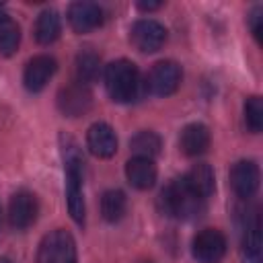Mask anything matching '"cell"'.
I'll return each mask as SVG.
<instances>
[{"instance_id": "18", "label": "cell", "mask_w": 263, "mask_h": 263, "mask_svg": "<svg viewBox=\"0 0 263 263\" xmlns=\"http://www.w3.org/2000/svg\"><path fill=\"white\" fill-rule=\"evenodd\" d=\"M62 33V18L53 8H45L35 21V39L41 45H51Z\"/></svg>"}, {"instance_id": "11", "label": "cell", "mask_w": 263, "mask_h": 263, "mask_svg": "<svg viewBox=\"0 0 263 263\" xmlns=\"http://www.w3.org/2000/svg\"><path fill=\"white\" fill-rule=\"evenodd\" d=\"M90 105H92V95H90L88 86L78 82V80L68 84V86H64L58 92V107L68 117L84 115L90 109Z\"/></svg>"}, {"instance_id": "2", "label": "cell", "mask_w": 263, "mask_h": 263, "mask_svg": "<svg viewBox=\"0 0 263 263\" xmlns=\"http://www.w3.org/2000/svg\"><path fill=\"white\" fill-rule=\"evenodd\" d=\"M203 201L205 199L197 197L185 185L183 177L171 181L160 191V197H158V203H160L162 214H166L171 218H183V220H189V218L199 216V212L203 210Z\"/></svg>"}, {"instance_id": "23", "label": "cell", "mask_w": 263, "mask_h": 263, "mask_svg": "<svg viewBox=\"0 0 263 263\" xmlns=\"http://www.w3.org/2000/svg\"><path fill=\"white\" fill-rule=\"evenodd\" d=\"M245 123L253 134L263 129V101L261 97H249L245 103Z\"/></svg>"}, {"instance_id": "1", "label": "cell", "mask_w": 263, "mask_h": 263, "mask_svg": "<svg viewBox=\"0 0 263 263\" xmlns=\"http://www.w3.org/2000/svg\"><path fill=\"white\" fill-rule=\"evenodd\" d=\"M62 158L66 168V203L72 220L76 224H84V193H82V171L84 160L78 150V144L70 136H62Z\"/></svg>"}, {"instance_id": "21", "label": "cell", "mask_w": 263, "mask_h": 263, "mask_svg": "<svg viewBox=\"0 0 263 263\" xmlns=\"http://www.w3.org/2000/svg\"><path fill=\"white\" fill-rule=\"evenodd\" d=\"M101 74V60L92 51H82L76 55V80L82 84H90Z\"/></svg>"}, {"instance_id": "26", "label": "cell", "mask_w": 263, "mask_h": 263, "mask_svg": "<svg viewBox=\"0 0 263 263\" xmlns=\"http://www.w3.org/2000/svg\"><path fill=\"white\" fill-rule=\"evenodd\" d=\"M6 18H8L6 8H4V4H0V23H2V21H6Z\"/></svg>"}, {"instance_id": "13", "label": "cell", "mask_w": 263, "mask_h": 263, "mask_svg": "<svg viewBox=\"0 0 263 263\" xmlns=\"http://www.w3.org/2000/svg\"><path fill=\"white\" fill-rule=\"evenodd\" d=\"M68 21L76 33H88L103 25V8L95 2H72L68 8Z\"/></svg>"}, {"instance_id": "25", "label": "cell", "mask_w": 263, "mask_h": 263, "mask_svg": "<svg viewBox=\"0 0 263 263\" xmlns=\"http://www.w3.org/2000/svg\"><path fill=\"white\" fill-rule=\"evenodd\" d=\"M160 6H162L160 2H138V8H140V10H148V12H150V10H156V8H160Z\"/></svg>"}, {"instance_id": "8", "label": "cell", "mask_w": 263, "mask_h": 263, "mask_svg": "<svg viewBox=\"0 0 263 263\" xmlns=\"http://www.w3.org/2000/svg\"><path fill=\"white\" fill-rule=\"evenodd\" d=\"M191 253L197 263H220L226 255V236L216 228H203L195 234Z\"/></svg>"}, {"instance_id": "14", "label": "cell", "mask_w": 263, "mask_h": 263, "mask_svg": "<svg viewBox=\"0 0 263 263\" xmlns=\"http://www.w3.org/2000/svg\"><path fill=\"white\" fill-rule=\"evenodd\" d=\"M86 146L99 158H111L117 152V136L105 121H97L86 132Z\"/></svg>"}, {"instance_id": "15", "label": "cell", "mask_w": 263, "mask_h": 263, "mask_svg": "<svg viewBox=\"0 0 263 263\" xmlns=\"http://www.w3.org/2000/svg\"><path fill=\"white\" fill-rule=\"evenodd\" d=\"M179 146L183 150V154L187 156H199L210 148V129L208 125L195 121V123H187L181 129L179 136Z\"/></svg>"}, {"instance_id": "9", "label": "cell", "mask_w": 263, "mask_h": 263, "mask_svg": "<svg viewBox=\"0 0 263 263\" xmlns=\"http://www.w3.org/2000/svg\"><path fill=\"white\" fill-rule=\"evenodd\" d=\"M37 212H39V203H37L35 193H31L27 189H21V191H16L10 197V203H8V222L16 230L29 228L37 220Z\"/></svg>"}, {"instance_id": "24", "label": "cell", "mask_w": 263, "mask_h": 263, "mask_svg": "<svg viewBox=\"0 0 263 263\" xmlns=\"http://www.w3.org/2000/svg\"><path fill=\"white\" fill-rule=\"evenodd\" d=\"M263 8L261 6H255L253 10H251V14H249V29H251V33L255 35V39L259 41L261 39V31H263Z\"/></svg>"}, {"instance_id": "6", "label": "cell", "mask_w": 263, "mask_h": 263, "mask_svg": "<svg viewBox=\"0 0 263 263\" xmlns=\"http://www.w3.org/2000/svg\"><path fill=\"white\" fill-rule=\"evenodd\" d=\"M129 41L132 45L142 53L158 51L166 41V29L162 23L154 18H140L129 29Z\"/></svg>"}, {"instance_id": "20", "label": "cell", "mask_w": 263, "mask_h": 263, "mask_svg": "<svg viewBox=\"0 0 263 263\" xmlns=\"http://www.w3.org/2000/svg\"><path fill=\"white\" fill-rule=\"evenodd\" d=\"M160 146H162L160 136L154 134V132H150V129H142V132H138L129 140L132 152L136 156H140V158H154L160 152Z\"/></svg>"}, {"instance_id": "27", "label": "cell", "mask_w": 263, "mask_h": 263, "mask_svg": "<svg viewBox=\"0 0 263 263\" xmlns=\"http://www.w3.org/2000/svg\"><path fill=\"white\" fill-rule=\"evenodd\" d=\"M0 263H12L10 259H6V257H0Z\"/></svg>"}, {"instance_id": "16", "label": "cell", "mask_w": 263, "mask_h": 263, "mask_svg": "<svg viewBox=\"0 0 263 263\" xmlns=\"http://www.w3.org/2000/svg\"><path fill=\"white\" fill-rule=\"evenodd\" d=\"M156 175H158V171H156V164L152 158L134 156L125 164V177H127L129 185L136 189H150L156 183Z\"/></svg>"}, {"instance_id": "3", "label": "cell", "mask_w": 263, "mask_h": 263, "mask_svg": "<svg viewBox=\"0 0 263 263\" xmlns=\"http://www.w3.org/2000/svg\"><path fill=\"white\" fill-rule=\"evenodd\" d=\"M105 86L115 103H129L140 92V72L129 60H115L105 68Z\"/></svg>"}, {"instance_id": "17", "label": "cell", "mask_w": 263, "mask_h": 263, "mask_svg": "<svg viewBox=\"0 0 263 263\" xmlns=\"http://www.w3.org/2000/svg\"><path fill=\"white\" fill-rule=\"evenodd\" d=\"M183 181H185V185H187L197 197H201V199H208V197L214 193V189H216L214 171H212V166L205 164V162L193 164V166L187 171V175L183 177Z\"/></svg>"}, {"instance_id": "10", "label": "cell", "mask_w": 263, "mask_h": 263, "mask_svg": "<svg viewBox=\"0 0 263 263\" xmlns=\"http://www.w3.org/2000/svg\"><path fill=\"white\" fill-rule=\"evenodd\" d=\"M261 173L255 160H238L230 168V185L240 199H251L259 189Z\"/></svg>"}, {"instance_id": "22", "label": "cell", "mask_w": 263, "mask_h": 263, "mask_svg": "<svg viewBox=\"0 0 263 263\" xmlns=\"http://www.w3.org/2000/svg\"><path fill=\"white\" fill-rule=\"evenodd\" d=\"M21 43V29L18 25L8 16L6 21L0 23V55L8 58L18 49Z\"/></svg>"}, {"instance_id": "7", "label": "cell", "mask_w": 263, "mask_h": 263, "mask_svg": "<svg viewBox=\"0 0 263 263\" xmlns=\"http://www.w3.org/2000/svg\"><path fill=\"white\" fill-rule=\"evenodd\" d=\"M242 251L247 263H261V216L259 205H247L240 210Z\"/></svg>"}, {"instance_id": "19", "label": "cell", "mask_w": 263, "mask_h": 263, "mask_svg": "<svg viewBox=\"0 0 263 263\" xmlns=\"http://www.w3.org/2000/svg\"><path fill=\"white\" fill-rule=\"evenodd\" d=\"M127 208V197L121 189H107L101 197V214L107 222H117L123 218Z\"/></svg>"}, {"instance_id": "5", "label": "cell", "mask_w": 263, "mask_h": 263, "mask_svg": "<svg viewBox=\"0 0 263 263\" xmlns=\"http://www.w3.org/2000/svg\"><path fill=\"white\" fill-rule=\"evenodd\" d=\"M179 84H181V68L173 60L156 62L146 76V88L154 97H168L179 88Z\"/></svg>"}, {"instance_id": "4", "label": "cell", "mask_w": 263, "mask_h": 263, "mask_svg": "<svg viewBox=\"0 0 263 263\" xmlns=\"http://www.w3.org/2000/svg\"><path fill=\"white\" fill-rule=\"evenodd\" d=\"M76 242L70 232L58 228L45 234L37 249V263H76Z\"/></svg>"}, {"instance_id": "12", "label": "cell", "mask_w": 263, "mask_h": 263, "mask_svg": "<svg viewBox=\"0 0 263 263\" xmlns=\"http://www.w3.org/2000/svg\"><path fill=\"white\" fill-rule=\"evenodd\" d=\"M55 70H58V64L51 55H47V53L35 55L33 60H29V64L25 66V72H23L25 88L29 92L43 90L47 86V82L51 80V76L55 74Z\"/></svg>"}]
</instances>
